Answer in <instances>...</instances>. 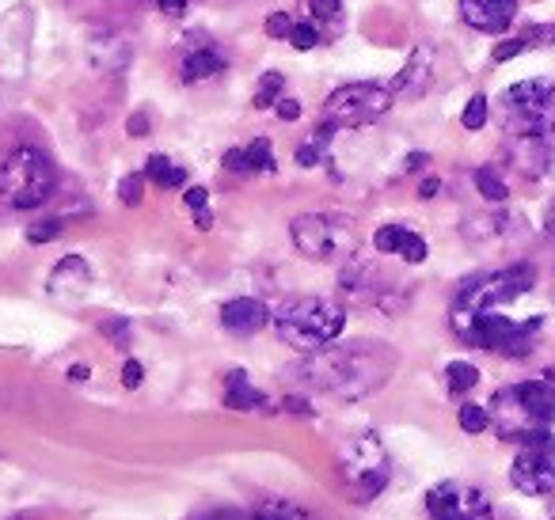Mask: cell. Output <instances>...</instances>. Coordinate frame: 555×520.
<instances>
[{"instance_id": "cell-1", "label": "cell", "mask_w": 555, "mask_h": 520, "mask_svg": "<svg viewBox=\"0 0 555 520\" xmlns=\"http://www.w3.org/2000/svg\"><path fill=\"white\" fill-rule=\"evenodd\" d=\"M301 380L317 391H327L335 399H362L373 395L388 384L396 373V350L385 342H343L324 346V350L309 353L297 365Z\"/></svg>"}, {"instance_id": "cell-2", "label": "cell", "mask_w": 555, "mask_h": 520, "mask_svg": "<svg viewBox=\"0 0 555 520\" xmlns=\"http://www.w3.org/2000/svg\"><path fill=\"white\" fill-rule=\"evenodd\" d=\"M487 411H491V429L502 441L521 444L529 437L544 433L555 421V373L494 391Z\"/></svg>"}, {"instance_id": "cell-3", "label": "cell", "mask_w": 555, "mask_h": 520, "mask_svg": "<svg viewBox=\"0 0 555 520\" xmlns=\"http://www.w3.org/2000/svg\"><path fill=\"white\" fill-rule=\"evenodd\" d=\"M278 338L286 346H294L297 353H317L324 346H332L335 338L347 327V308L339 300H324V297H301V300H286L270 315Z\"/></svg>"}, {"instance_id": "cell-4", "label": "cell", "mask_w": 555, "mask_h": 520, "mask_svg": "<svg viewBox=\"0 0 555 520\" xmlns=\"http://www.w3.org/2000/svg\"><path fill=\"white\" fill-rule=\"evenodd\" d=\"M57 168L39 145H20L0 164V198L12 209H35L54 194Z\"/></svg>"}, {"instance_id": "cell-5", "label": "cell", "mask_w": 555, "mask_h": 520, "mask_svg": "<svg viewBox=\"0 0 555 520\" xmlns=\"http://www.w3.org/2000/svg\"><path fill=\"white\" fill-rule=\"evenodd\" d=\"M537 285V266L529 262H517V266H502L491 270V274H479L456 292L453 300V320H468V315L479 312H499L502 304H514L517 297Z\"/></svg>"}, {"instance_id": "cell-6", "label": "cell", "mask_w": 555, "mask_h": 520, "mask_svg": "<svg viewBox=\"0 0 555 520\" xmlns=\"http://www.w3.org/2000/svg\"><path fill=\"white\" fill-rule=\"evenodd\" d=\"M289 239L312 262L350 259L358 247V229L343 213H301L289 221Z\"/></svg>"}, {"instance_id": "cell-7", "label": "cell", "mask_w": 555, "mask_h": 520, "mask_svg": "<svg viewBox=\"0 0 555 520\" xmlns=\"http://www.w3.org/2000/svg\"><path fill=\"white\" fill-rule=\"evenodd\" d=\"M540 327H544L540 315L525 323H514L499 312H479V315H468V320H453V330L461 342L502 353V358H525V353L532 350V342H537Z\"/></svg>"}, {"instance_id": "cell-8", "label": "cell", "mask_w": 555, "mask_h": 520, "mask_svg": "<svg viewBox=\"0 0 555 520\" xmlns=\"http://www.w3.org/2000/svg\"><path fill=\"white\" fill-rule=\"evenodd\" d=\"M502 110H506V126L517 138H552L555 133V80L532 77L517 80L502 92Z\"/></svg>"}, {"instance_id": "cell-9", "label": "cell", "mask_w": 555, "mask_h": 520, "mask_svg": "<svg viewBox=\"0 0 555 520\" xmlns=\"http://www.w3.org/2000/svg\"><path fill=\"white\" fill-rule=\"evenodd\" d=\"M343 486L354 497L358 505L373 502L380 490L392 479V459H388V448L380 444L377 433H358L350 437V444L343 448Z\"/></svg>"}, {"instance_id": "cell-10", "label": "cell", "mask_w": 555, "mask_h": 520, "mask_svg": "<svg viewBox=\"0 0 555 520\" xmlns=\"http://www.w3.org/2000/svg\"><path fill=\"white\" fill-rule=\"evenodd\" d=\"M396 95L392 88L385 84H343L335 88L324 100V122H332L335 130H362V126H373L392 110Z\"/></svg>"}, {"instance_id": "cell-11", "label": "cell", "mask_w": 555, "mask_h": 520, "mask_svg": "<svg viewBox=\"0 0 555 520\" xmlns=\"http://www.w3.org/2000/svg\"><path fill=\"white\" fill-rule=\"evenodd\" d=\"M509 482L514 490L529 497L552 494L555 490V433H537L529 441H521L514 464H509Z\"/></svg>"}, {"instance_id": "cell-12", "label": "cell", "mask_w": 555, "mask_h": 520, "mask_svg": "<svg viewBox=\"0 0 555 520\" xmlns=\"http://www.w3.org/2000/svg\"><path fill=\"white\" fill-rule=\"evenodd\" d=\"M426 512H430V520H494L491 497L479 486H472V482H453V479L430 486Z\"/></svg>"}, {"instance_id": "cell-13", "label": "cell", "mask_w": 555, "mask_h": 520, "mask_svg": "<svg viewBox=\"0 0 555 520\" xmlns=\"http://www.w3.org/2000/svg\"><path fill=\"white\" fill-rule=\"evenodd\" d=\"M224 65H229V57H224V50L217 47L214 39L191 35V42H186L183 54H179V77H183V84H198V80H209V77H217V73H224Z\"/></svg>"}, {"instance_id": "cell-14", "label": "cell", "mask_w": 555, "mask_h": 520, "mask_svg": "<svg viewBox=\"0 0 555 520\" xmlns=\"http://www.w3.org/2000/svg\"><path fill=\"white\" fill-rule=\"evenodd\" d=\"M461 16L472 31L506 35L517 20V0H461Z\"/></svg>"}, {"instance_id": "cell-15", "label": "cell", "mask_w": 555, "mask_h": 520, "mask_svg": "<svg viewBox=\"0 0 555 520\" xmlns=\"http://www.w3.org/2000/svg\"><path fill=\"white\" fill-rule=\"evenodd\" d=\"M373 247H377L380 255H396V259L411 262V266L426 262V255H430L426 239L418 236L415 229H408V224H380V229L373 232Z\"/></svg>"}, {"instance_id": "cell-16", "label": "cell", "mask_w": 555, "mask_h": 520, "mask_svg": "<svg viewBox=\"0 0 555 520\" xmlns=\"http://www.w3.org/2000/svg\"><path fill=\"white\" fill-rule=\"evenodd\" d=\"M267 323H270V308L255 297H236L221 308V327L229 330V335H240V338L259 335Z\"/></svg>"}, {"instance_id": "cell-17", "label": "cell", "mask_w": 555, "mask_h": 520, "mask_svg": "<svg viewBox=\"0 0 555 520\" xmlns=\"http://www.w3.org/2000/svg\"><path fill=\"white\" fill-rule=\"evenodd\" d=\"M430 73H434L430 54H426L423 47L411 50L408 65H403L400 77L392 80V95H396V100H418V95L430 88Z\"/></svg>"}, {"instance_id": "cell-18", "label": "cell", "mask_w": 555, "mask_h": 520, "mask_svg": "<svg viewBox=\"0 0 555 520\" xmlns=\"http://www.w3.org/2000/svg\"><path fill=\"white\" fill-rule=\"evenodd\" d=\"M224 168L236 171V176H267V171H274V148H270L267 138H255L247 148L224 153Z\"/></svg>"}, {"instance_id": "cell-19", "label": "cell", "mask_w": 555, "mask_h": 520, "mask_svg": "<svg viewBox=\"0 0 555 520\" xmlns=\"http://www.w3.org/2000/svg\"><path fill=\"white\" fill-rule=\"evenodd\" d=\"M224 406L229 411H270V399L259 388H251L247 373L224 376Z\"/></svg>"}, {"instance_id": "cell-20", "label": "cell", "mask_w": 555, "mask_h": 520, "mask_svg": "<svg viewBox=\"0 0 555 520\" xmlns=\"http://www.w3.org/2000/svg\"><path fill=\"white\" fill-rule=\"evenodd\" d=\"M332 138H335L332 122H324L320 130H312V138L297 148V164H301V168H317V164H324L327 153H332Z\"/></svg>"}, {"instance_id": "cell-21", "label": "cell", "mask_w": 555, "mask_h": 520, "mask_svg": "<svg viewBox=\"0 0 555 520\" xmlns=\"http://www.w3.org/2000/svg\"><path fill=\"white\" fill-rule=\"evenodd\" d=\"M145 179H149V183H156V186H164V191H176V186L186 183V171L176 168L168 156H149V160H145Z\"/></svg>"}, {"instance_id": "cell-22", "label": "cell", "mask_w": 555, "mask_h": 520, "mask_svg": "<svg viewBox=\"0 0 555 520\" xmlns=\"http://www.w3.org/2000/svg\"><path fill=\"white\" fill-rule=\"evenodd\" d=\"M479 384V368L472 361H449L446 365V388L449 395H468Z\"/></svg>"}, {"instance_id": "cell-23", "label": "cell", "mask_w": 555, "mask_h": 520, "mask_svg": "<svg viewBox=\"0 0 555 520\" xmlns=\"http://www.w3.org/2000/svg\"><path fill=\"white\" fill-rule=\"evenodd\" d=\"M255 520H312V517L301 509V505L286 502V497H270V502H262V505H259Z\"/></svg>"}, {"instance_id": "cell-24", "label": "cell", "mask_w": 555, "mask_h": 520, "mask_svg": "<svg viewBox=\"0 0 555 520\" xmlns=\"http://www.w3.org/2000/svg\"><path fill=\"white\" fill-rule=\"evenodd\" d=\"M289 47H297L305 54V50H317L320 47V24L317 20H294V27H289Z\"/></svg>"}, {"instance_id": "cell-25", "label": "cell", "mask_w": 555, "mask_h": 520, "mask_svg": "<svg viewBox=\"0 0 555 520\" xmlns=\"http://www.w3.org/2000/svg\"><path fill=\"white\" fill-rule=\"evenodd\" d=\"M472 179H476V191L483 194L487 202H506V198H509L506 183H502V179H499V171H494V168H479Z\"/></svg>"}, {"instance_id": "cell-26", "label": "cell", "mask_w": 555, "mask_h": 520, "mask_svg": "<svg viewBox=\"0 0 555 520\" xmlns=\"http://www.w3.org/2000/svg\"><path fill=\"white\" fill-rule=\"evenodd\" d=\"M282 88H286V77H282V73H262L259 92H255V107H274V103L282 100Z\"/></svg>"}, {"instance_id": "cell-27", "label": "cell", "mask_w": 555, "mask_h": 520, "mask_svg": "<svg viewBox=\"0 0 555 520\" xmlns=\"http://www.w3.org/2000/svg\"><path fill=\"white\" fill-rule=\"evenodd\" d=\"M456 421H461L464 433H483V429H491V411H487V406H476V403H464L461 414H456Z\"/></svg>"}, {"instance_id": "cell-28", "label": "cell", "mask_w": 555, "mask_h": 520, "mask_svg": "<svg viewBox=\"0 0 555 520\" xmlns=\"http://www.w3.org/2000/svg\"><path fill=\"white\" fill-rule=\"evenodd\" d=\"M183 202H186V209L194 213V224H198V229H214V213L206 209L209 194L202 191V186H191V191L183 194Z\"/></svg>"}, {"instance_id": "cell-29", "label": "cell", "mask_w": 555, "mask_h": 520, "mask_svg": "<svg viewBox=\"0 0 555 520\" xmlns=\"http://www.w3.org/2000/svg\"><path fill=\"white\" fill-rule=\"evenodd\" d=\"M461 126L464 130H483L487 126V95H472V100L464 103Z\"/></svg>"}, {"instance_id": "cell-30", "label": "cell", "mask_w": 555, "mask_h": 520, "mask_svg": "<svg viewBox=\"0 0 555 520\" xmlns=\"http://www.w3.org/2000/svg\"><path fill=\"white\" fill-rule=\"evenodd\" d=\"M309 20H317V24H339L343 0H309Z\"/></svg>"}, {"instance_id": "cell-31", "label": "cell", "mask_w": 555, "mask_h": 520, "mask_svg": "<svg viewBox=\"0 0 555 520\" xmlns=\"http://www.w3.org/2000/svg\"><path fill=\"white\" fill-rule=\"evenodd\" d=\"M289 27H294V16H286V12H274V16H267L262 31H267L270 39H289Z\"/></svg>"}, {"instance_id": "cell-32", "label": "cell", "mask_w": 555, "mask_h": 520, "mask_svg": "<svg viewBox=\"0 0 555 520\" xmlns=\"http://www.w3.org/2000/svg\"><path fill=\"white\" fill-rule=\"evenodd\" d=\"M141 183H145V176H126L122 183H118V198H122L126 206H138V202H141Z\"/></svg>"}, {"instance_id": "cell-33", "label": "cell", "mask_w": 555, "mask_h": 520, "mask_svg": "<svg viewBox=\"0 0 555 520\" xmlns=\"http://www.w3.org/2000/svg\"><path fill=\"white\" fill-rule=\"evenodd\" d=\"M57 232H62V221H47V224H35V229L27 232V239H31V244H47V239H54Z\"/></svg>"}, {"instance_id": "cell-34", "label": "cell", "mask_w": 555, "mask_h": 520, "mask_svg": "<svg viewBox=\"0 0 555 520\" xmlns=\"http://www.w3.org/2000/svg\"><path fill=\"white\" fill-rule=\"evenodd\" d=\"M274 115L282 118V122H297V118H301V103L286 100V95H282V100L274 103Z\"/></svg>"}, {"instance_id": "cell-35", "label": "cell", "mask_w": 555, "mask_h": 520, "mask_svg": "<svg viewBox=\"0 0 555 520\" xmlns=\"http://www.w3.org/2000/svg\"><path fill=\"white\" fill-rule=\"evenodd\" d=\"M186 4H191V0H156V9H160L164 16H183Z\"/></svg>"}, {"instance_id": "cell-36", "label": "cell", "mask_w": 555, "mask_h": 520, "mask_svg": "<svg viewBox=\"0 0 555 520\" xmlns=\"http://www.w3.org/2000/svg\"><path fill=\"white\" fill-rule=\"evenodd\" d=\"M122 384H126V388H138V384H141V365H138V361H126Z\"/></svg>"}, {"instance_id": "cell-37", "label": "cell", "mask_w": 555, "mask_h": 520, "mask_svg": "<svg viewBox=\"0 0 555 520\" xmlns=\"http://www.w3.org/2000/svg\"><path fill=\"white\" fill-rule=\"evenodd\" d=\"M126 327H130V323L118 320V323H107V327H103V330H107L111 338H122V342H126V335H130V330H126Z\"/></svg>"}, {"instance_id": "cell-38", "label": "cell", "mask_w": 555, "mask_h": 520, "mask_svg": "<svg viewBox=\"0 0 555 520\" xmlns=\"http://www.w3.org/2000/svg\"><path fill=\"white\" fill-rule=\"evenodd\" d=\"M69 376H73V380H85V376H92V368H88V365H73Z\"/></svg>"}, {"instance_id": "cell-39", "label": "cell", "mask_w": 555, "mask_h": 520, "mask_svg": "<svg viewBox=\"0 0 555 520\" xmlns=\"http://www.w3.org/2000/svg\"><path fill=\"white\" fill-rule=\"evenodd\" d=\"M430 194H438V179H426L423 183V198H430Z\"/></svg>"}, {"instance_id": "cell-40", "label": "cell", "mask_w": 555, "mask_h": 520, "mask_svg": "<svg viewBox=\"0 0 555 520\" xmlns=\"http://www.w3.org/2000/svg\"><path fill=\"white\" fill-rule=\"evenodd\" d=\"M141 130H145V118H133V122H130V133H141Z\"/></svg>"}]
</instances>
